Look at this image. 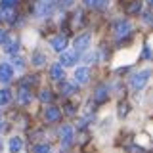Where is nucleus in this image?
Returning <instances> with one entry per match:
<instances>
[{"label":"nucleus","instance_id":"4","mask_svg":"<svg viewBox=\"0 0 153 153\" xmlns=\"http://www.w3.org/2000/svg\"><path fill=\"white\" fill-rule=\"evenodd\" d=\"M59 138H61V143H63V147H69L71 143H73V128H71L69 124L61 126V130H59Z\"/></svg>","mask_w":153,"mask_h":153},{"label":"nucleus","instance_id":"31","mask_svg":"<svg viewBox=\"0 0 153 153\" xmlns=\"http://www.w3.org/2000/svg\"><path fill=\"white\" fill-rule=\"evenodd\" d=\"M61 2H67V4H69V2H71V0H61Z\"/></svg>","mask_w":153,"mask_h":153},{"label":"nucleus","instance_id":"30","mask_svg":"<svg viewBox=\"0 0 153 153\" xmlns=\"http://www.w3.org/2000/svg\"><path fill=\"white\" fill-rule=\"evenodd\" d=\"M146 4H147V6H151V8H153V0H146Z\"/></svg>","mask_w":153,"mask_h":153},{"label":"nucleus","instance_id":"12","mask_svg":"<svg viewBox=\"0 0 153 153\" xmlns=\"http://www.w3.org/2000/svg\"><path fill=\"white\" fill-rule=\"evenodd\" d=\"M17 100H19V103H29L31 102V90L27 86H21L17 90Z\"/></svg>","mask_w":153,"mask_h":153},{"label":"nucleus","instance_id":"13","mask_svg":"<svg viewBox=\"0 0 153 153\" xmlns=\"http://www.w3.org/2000/svg\"><path fill=\"white\" fill-rule=\"evenodd\" d=\"M105 100H107V88L105 86H98L94 92V102L96 103H103Z\"/></svg>","mask_w":153,"mask_h":153},{"label":"nucleus","instance_id":"20","mask_svg":"<svg viewBox=\"0 0 153 153\" xmlns=\"http://www.w3.org/2000/svg\"><path fill=\"white\" fill-rule=\"evenodd\" d=\"M52 100H54V94H52L50 90H42L40 92V102L48 103V102H52Z\"/></svg>","mask_w":153,"mask_h":153},{"label":"nucleus","instance_id":"15","mask_svg":"<svg viewBox=\"0 0 153 153\" xmlns=\"http://www.w3.org/2000/svg\"><path fill=\"white\" fill-rule=\"evenodd\" d=\"M50 76H52L54 80H61V79H63V67H61L59 63L52 65V67H50Z\"/></svg>","mask_w":153,"mask_h":153},{"label":"nucleus","instance_id":"5","mask_svg":"<svg viewBox=\"0 0 153 153\" xmlns=\"http://www.w3.org/2000/svg\"><path fill=\"white\" fill-rule=\"evenodd\" d=\"M90 40H92L90 33H82V35H79V36L75 38V42H73V44H75V50H80V52L86 50V48L90 46Z\"/></svg>","mask_w":153,"mask_h":153},{"label":"nucleus","instance_id":"3","mask_svg":"<svg viewBox=\"0 0 153 153\" xmlns=\"http://www.w3.org/2000/svg\"><path fill=\"white\" fill-rule=\"evenodd\" d=\"M52 10H54V0H38L35 4V12H36V16H40V17L50 16Z\"/></svg>","mask_w":153,"mask_h":153},{"label":"nucleus","instance_id":"25","mask_svg":"<svg viewBox=\"0 0 153 153\" xmlns=\"http://www.w3.org/2000/svg\"><path fill=\"white\" fill-rule=\"evenodd\" d=\"M17 48H19V42H17V40H13V42H10V44L6 46V52H8V54H16Z\"/></svg>","mask_w":153,"mask_h":153},{"label":"nucleus","instance_id":"2","mask_svg":"<svg viewBox=\"0 0 153 153\" xmlns=\"http://www.w3.org/2000/svg\"><path fill=\"white\" fill-rule=\"evenodd\" d=\"M132 33V23L128 19H121L115 23V36L117 38H126Z\"/></svg>","mask_w":153,"mask_h":153},{"label":"nucleus","instance_id":"6","mask_svg":"<svg viewBox=\"0 0 153 153\" xmlns=\"http://www.w3.org/2000/svg\"><path fill=\"white\" fill-rule=\"evenodd\" d=\"M59 54H61L59 56V65L69 67L76 61V52H73V50H63V52H59Z\"/></svg>","mask_w":153,"mask_h":153},{"label":"nucleus","instance_id":"18","mask_svg":"<svg viewBox=\"0 0 153 153\" xmlns=\"http://www.w3.org/2000/svg\"><path fill=\"white\" fill-rule=\"evenodd\" d=\"M75 84H71V82H61V94H65V96H71V94H75Z\"/></svg>","mask_w":153,"mask_h":153},{"label":"nucleus","instance_id":"28","mask_svg":"<svg viewBox=\"0 0 153 153\" xmlns=\"http://www.w3.org/2000/svg\"><path fill=\"white\" fill-rule=\"evenodd\" d=\"M6 40H8V33L4 29H0V44H6Z\"/></svg>","mask_w":153,"mask_h":153},{"label":"nucleus","instance_id":"23","mask_svg":"<svg viewBox=\"0 0 153 153\" xmlns=\"http://www.w3.org/2000/svg\"><path fill=\"white\" fill-rule=\"evenodd\" d=\"M44 61H46V57L42 54H38V52L33 54V63H35V65H44Z\"/></svg>","mask_w":153,"mask_h":153},{"label":"nucleus","instance_id":"14","mask_svg":"<svg viewBox=\"0 0 153 153\" xmlns=\"http://www.w3.org/2000/svg\"><path fill=\"white\" fill-rule=\"evenodd\" d=\"M16 12L13 8H0V21H13Z\"/></svg>","mask_w":153,"mask_h":153},{"label":"nucleus","instance_id":"9","mask_svg":"<svg viewBox=\"0 0 153 153\" xmlns=\"http://www.w3.org/2000/svg\"><path fill=\"white\" fill-rule=\"evenodd\" d=\"M50 44H52V48H54L56 52H63L67 48V36L65 35H57V36H54L50 40Z\"/></svg>","mask_w":153,"mask_h":153},{"label":"nucleus","instance_id":"19","mask_svg":"<svg viewBox=\"0 0 153 153\" xmlns=\"http://www.w3.org/2000/svg\"><path fill=\"white\" fill-rule=\"evenodd\" d=\"M128 111H130V105H128L126 102H121V103H119V117H126V115H128Z\"/></svg>","mask_w":153,"mask_h":153},{"label":"nucleus","instance_id":"16","mask_svg":"<svg viewBox=\"0 0 153 153\" xmlns=\"http://www.w3.org/2000/svg\"><path fill=\"white\" fill-rule=\"evenodd\" d=\"M10 100H12V92H10L8 88L0 90V107H4V105L10 103Z\"/></svg>","mask_w":153,"mask_h":153},{"label":"nucleus","instance_id":"26","mask_svg":"<svg viewBox=\"0 0 153 153\" xmlns=\"http://www.w3.org/2000/svg\"><path fill=\"white\" fill-rule=\"evenodd\" d=\"M16 0H2V4H0V8H16Z\"/></svg>","mask_w":153,"mask_h":153},{"label":"nucleus","instance_id":"21","mask_svg":"<svg viewBox=\"0 0 153 153\" xmlns=\"http://www.w3.org/2000/svg\"><path fill=\"white\" fill-rule=\"evenodd\" d=\"M140 10H142V2H138V0H136V2H132L130 6L126 8V12H128V13H138Z\"/></svg>","mask_w":153,"mask_h":153},{"label":"nucleus","instance_id":"27","mask_svg":"<svg viewBox=\"0 0 153 153\" xmlns=\"http://www.w3.org/2000/svg\"><path fill=\"white\" fill-rule=\"evenodd\" d=\"M35 153H50V147H48V146H36Z\"/></svg>","mask_w":153,"mask_h":153},{"label":"nucleus","instance_id":"22","mask_svg":"<svg viewBox=\"0 0 153 153\" xmlns=\"http://www.w3.org/2000/svg\"><path fill=\"white\" fill-rule=\"evenodd\" d=\"M75 21H73V25L76 27V25H79V23H80V25H82V23H84V13L82 12H80V10H76V12H75Z\"/></svg>","mask_w":153,"mask_h":153},{"label":"nucleus","instance_id":"32","mask_svg":"<svg viewBox=\"0 0 153 153\" xmlns=\"http://www.w3.org/2000/svg\"><path fill=\"white\" fill-rule=\"evenodd\" d=\"M0 130H2V123H0Z\"/></svg>","mask_w":153,"mask_h":153},{"label":"nucleus","instance_id":"10","mask_svg":"<svg viewBox=\"0 0 153 153\" xmlns=\"http://www.w3.org/2000/svg\"><path fill=\"white\" fill-rule=\"evenodd\" d=\"M75 79L79 84H86L90 80V69L88 67H79V69L75 71Z\"/></svg>","mask_w":153,"mask_h":153},{"label":"nucleus","instance_id":"17","mask_svg":"<svg viewBox=\"0 0 153 153\" xmlns=\"http://www.w3.org/2000/svg\"><path fill=\"white\" fill-rule=\"evenodd\" d=\"M84 4L92 10H103L105 8V0H84Z\"/></svg>","mask_w":153,"mask_h":153},{"label":"nucleus","instance_id":"24","mask_svg":"<svg viewBox=\"0 0 153 153\" xmlns=\"http://www.w3.org/2000/svg\"><path fill=\"white\" fill-rule=\"evenodd\" d=\"M142 19H143V23H146V25L153 27V13H149V12H143V13H142Z\"/></svg>","mask_w":153,"mask_h":153},{"label":"nucleus","instance_id":"8","mask_svg":"<svg viewBox=\"0 0 153 153\" xmlns=\"http://www.w3.org/2000/svg\"><path fill=\"white\" fill-rule=\"evenodd\" d=\"M44 119L48 123H57L61 119V111L57 107H54V105H50V107H46V111H44Z\"/></svg>","mask_w":153,"mask_h":153},{"label":"nucleus","instance_id":"11","mask_svg":"<svg viewBox=\"0 0 153 153\" xmlns=\"http://www.w3.org/2000/svg\"><path fill=\"white\" fill-rule=\"evenodd\" d=\"M8 147H10V151H12V153H19V151L23 149V140L19 136H13L12 140H10Z\"/></svg>","mask_w":153,"mask_h":153},{"label":"nucleus","instance_id":"7","mask_svg":"<svg viewBox=\"0 0 153 153\" xmlns=\"http://www.w3.org/2000/svg\"><path fill=\"white\" fill-rule=\"evenodd\" d=\"M12 76H13L12 65H10V63H2V65H0V82L8 84L10 80H12Z\"/></svg>","mask_w":153,"mask_h":153},{"label":"nucleus","instance_id":"1","mask_svg":"<svg viewBox=\"0 0 153 153\" xmlns=\"http://www.w3.org/2000/svg\"><path fill=\"white\" fill-rule=\"evenodd\" d=\"M151 69H142V71H138L136 75H132V79H130V86H132V90H136V92H140L142 88H146V84L149 82V79H151Z\"/></svg>","mask_w":153,"mask_h":153},{"label":"nucleus","instance_id":"29","mask_svg":"<svg viewBox=\"0 0 153 153\" xmlns=\"http://www.w3.org/2000/svg\"><path fill=\"white\" fill-rule=\"evenodd\" d=\"M65 111H67V113H69V115H75V105H73V103H69V102H67V103H65Z\"/></svg>","mask_w":153,"mask_h":153}]
</instances>
